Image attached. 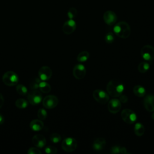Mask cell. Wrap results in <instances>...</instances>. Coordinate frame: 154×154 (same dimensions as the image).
<instances>
[{"label":"cell","mask_w":154,"mask_h":154,"mask_svg":"<svg viewBox=\"0 0 154 154\" xmlns=\"http://www.w3.org/2000/svg\"><path fill=\"white\" fill-rule=\"evenodd\" d=\"M124 90L123 84L116 79L111 80L106 85V91L108 94L113 97H117L122 94Z\"/></svg>","instance_id":"obj_1"},{"label":"cell","mask_w":154,"mask_h":154,"mask_svg":"<svg viewBox=\"0 0 154 154\" xmlns=\"http://www.w3.org/2000/svg\"><path fill=\"white\" fill-rule=\"evenodd\" d=\"M114 33L119 37L122 38H126L129 37L131 34V27L129 25L125 22L120 21L115 24L113 28Z\"/></svg>","instance_id":"obj_2"},{"label":"cell","mask_w":154,"mask_h":154,"mask_svg":"<svg viewBox=\"0 0 154 154\" xmlns=\"http://www.w3.org/2000/svg\"><path fill=\"white\" fill-rule=\"evenodd\" d=\"M2 82L7 86H14L19 81L17 74L13 71H7L2 76Z\"/></svg>","instance_id":"obj_3"},{"label":"cell","mask_w":154,"mask_h":154,"mask_svg":"<svg viewBox=\"0 0 154 154\" xmlns=\"http://www.w3.org/2000/svg\"><path fill=\"white\" fill-rule=\"evenodd\" d=\"M77 146L78 143L76 139L72 137L66 138L61 143V147L63 150L66 152H72L75 151Z\"/></svg>","instance_id":"obj_4"},{"label":"cell","mask_w":154,"mask_h":154,"mask_svg":"<svg viewBox=\"0 0 154 154\" xmlns=\"http://www.w3.org/2000/svg\"><path fill=\"white\" fill-rule=\"evenodd\" d=\"M121 117L122 120L128 124L134 123L137 119V114L132 109L126 108L121 112Z\"/></svg>","instance_id":"obj_5"},{"label":"cell","mask_w":154,"mask_h":154,"mask_svg":"<svg viewBox=\"0 0 154 154\" xmlns=\"http://www.w3.org/2000/svg\"><path fill=\"white\" fill-rule=\"evenodd\" d=\"M93 97L96 102L101 104H105L107 103L109 99L108 93L100 89H97L93 91Z\"/></svg>","instance_id":"obj_6"},{"label":"cell","mask_w":154,"mask_h":154,"mask_svg":"<svg viewBox=\"0 0 154 154\" xmlns=\"http://www.w3.org/2000/svg\"><path fill=\"white\" fill-rule=\"evenodd\" d=\"M43 100L42 94L37 90H32L28 94V101L32 105H37Z\"/></svg>","instance_id":"obj_7"},{"label":"cell","mask_w":154,"mask_h":154,"mask_svg":"<svg viewBox=\"0 0 154 154\" xmlns=\"http://www.w3.org/2000/svg\"><path fill=\"white\" fill-rule=\"evenodd\" d=\"M141 55L144 60L151 61L154 60V47L146 45L141 49Z\"/></svg>","instance_id":"obj_8"},{"label":"cell","mask_w":154,"mask_h":154,"mask_svg":"<svg viewBox=\"0 0 154 154\" xmlns=\"http://www.w3.org/2000/svg\"><path fill=\"white\" fill-rule=\"evenodd\" d=\"M42 103L45 108L47 109H52L57 106L58 103V99L54 95H48L43 98Z\"/></svg>","instance_id":"obj_9"},{"label":"cell","mask_w":154,"mask_h":154,"mask_svg":"<svg viewBox=\"0 0 154 154\" xmlns=\"http://www.w3.org/2000/svg\"><path fill=\"white\" fill-rule=\"evenodd\" d=\"M103 19L106 24L108 25H113L117 20V16L113 11L107 10L103 13Z\"/></svg>","instance_id":"obj_10"},{"label":"cell","mask_w":154,"mask_h":154,"mask_svg":"<svg viewBox=\"0 0 154 154\" xmlns=\"http://www.w3.org/2000/svg\"><path fill=\"white\" fill-rule=\"evenodd\" d=\"M76 22L73 19H69L66 21L63 26L62 31L65 34H72L76 29Z\"/></svg>","instance_id":"obj_11"},{"label":"cell","mask_w":154,"mask_h":154,"mask_svg":"<svg viewBox=\"0 0 154 154\" xmlns=\"http://www.w3.org/2000/svg\"><path fill=\"white\" fill-rule=\"evenodd\" d=\"M86 75V69L82 64H76L73 69V75L77 79H83Z\"/></svg>","instance_id":"obj_12"},{"label":"cell","mask_w":154,"mask_h":154,"mask_svg":"<svg viewBox=\"0 0 154 154\" xmlns=\"http://www.w3.org/2000/svg\"><path fill=\"white\" fill-rule=\"evenodd\" d=\"M52 75V72L51 69L46 66L41 67L38 71V75L39 78L42 81H48L49 80Z\"/></svg>","instance_id":"obj_13"},{"label":"cell","mask_w":154,"mask_h":154,"mask_svg":"<svg viewBox=\"0 0 154 154\" xmlns=\"http://www.w3.org/2000/svg\"><path fill=\"white\" fill-rule=\"evenodd\" d=\"M122 108V103L117 99H112L108 102V109L112 114L117 113Z\"/></svg>","instance_id":"obj_14"},{"label":"cell","mask_w":154,"mask_h":154,"mask_svg":"<svg viewBox=\"0 0 154 154\" xmlns=\"http://www.w3.org/2000/svg\"><path fill=\"white\" fill-rule=\"evenodd\" d=\"M33 144L38 148H43L46 144L45 137L41 134H36L32 138Z\"/></svg>","instance_id":"obj_15"},{"label":"cell","mask_w":154,"mask_h":154,"mask_svg":"<svg viewBox=\"0 0 154 154\" xmlns=\"http://www.w3.org/2000/svg\"><path fill=\"white\" fill-rule=\"evenodd\" d=\"M143 104L146 109L149 112L154 111V95L149 94L145 97Z\"/></svg>","instance_id":"obj_16"},{"label":"cell","mask_w":154,"mask_h":154,"mask_svg":"<svg viewBox=\"0 0 154 154\" xmlns=\"http://www.w3.org/2000/svg\"><path fill=\"white\" fill-rule=\"evenodd\" d=\"M106 145V140L104 138L99 137L94 140L93 143V149L96 151L102 150Z\"/></svg>","instance_id":"obj_17"},{"label":"cell","mask_w":154,"mask_h":154,"mask_svg":"<svg viewBox=\"0 0 154 154\" xmlns=\"http://www.w3.org/2000/svg\"><path fill=\"white\" fill-rule=\"evenodd\" d=\"M29 127L33 131H40L44 127V123L40 119H35L30 122Z\"/></svg>","instance_id":"obj_18"},{"label":"cell","mask_w":154,"mask_h":154,"mask_svg":"<svg viewBox=\"0 0 154 154\" xmlns=\"http://www.w3.org/2000/svg\"><path fill=\"white\" fill-rule=\"evenodd\" d=\"M133 92L135 96L140 97L144 96L146 94V91L145 88L140 85H137L134 87Z\"/></svg>","instance_id":"obj_19"},{"label":"cell","mask_w":154,"mask_h":154,"mask_svg":"<svg viewBox=\"0 0 154 154\" xmlns=\"http://www.w3.org/2000/svg\"><path fill=\"white\" fill-rule=\"evenodd\" d=\"M134 131L135 134L137 136L141 137V136L143 135L144 131H145V128L142 123L138 122V123H135V125L134 126Z\"/></svg>","instance_id":"obj_20"},{"label":"cell","mask_w":154,"mask_h":154,"mask_svg":"<svg viewBox=\"0 0 154 154\" xmlns=\"http://www.w3.org/2000/svg\"><path fill=\"white\" fill-rule=\"evenodd\" d=\"M38 88L40 91H42L43 93H48L51 91V87L49 83L46 82L45 81H41Z\"/></svg>","instance_id":"obj_21"},{"label":"cell","mask_w":154,"mask_h":154,"mask_svg":"<svg viewBox=\"0 0 154 154\" xmlns=\"http://www.w3.org/2000/svg\"><path fill=\"white\" fill-rule=\"evenodd\" d=\"M90 54L88 51H84L78 54L77 56V61L79 63H84L89 59Z\"/></svg>","instance_id":"obj_22"},{"label":"cell","mask_w":154,"mask_h":154,"mask_svg":"<svg viewBox=\"0 0 154 154\" xmlns=\"http://www.w3.org/2000/svg\"><path fill=\"white\" fill-rule=\"evenodd\" d=\"M28 101L24 99H18L15 102V105L16 107L20 109H24L28 106Z\"/></svg>","instance_id":"obj_23"},{"label":"cell","mask_w":154,"mask_h":154,"mask_svg":"<svg viewBox=\"0 0 154 154\" xmlns=\"http://www.w3.org/2000/svg\"><path fill=\"white\" fill-rule=\"evenodd\" d=\"M149 68H150L149 64L145 61L141 62L138 66V70L141 73H144L147 72L149 69Z\"/></svg>","instance_id":"obj_24"},{"label":"cell","mask_w":154,"mask_h":154,"mask_svg":"<svg viewBox=\"0 0 154 154\" xmlns=\"http://www.w3.org/2000/svg\"><path fill=\"white\" fill-rule=\"evenodd\" d=\"M16 91L21 96H25L28 93V88L26 87L22 84H18L16 87Z\"/></svg>","instance_id":"obj_25"},{"label":"cell","mask_w":154,"mask_h":154,"mask_svg":"<svg viewBox=\"0 0 154 154\" xmlns=\"http://www.w3.org/2000/svg\"><path fill=\"white\" fill-rule=\"evenodd\" d=\"M42 80L38 78H34L29 84V87L31 90H37L38 88L39 84Z\"/></svg>","instance_id":"obj_26"},{"label":"cell","mask_w":154,"mask_h":154,"mask_svg":"<svg viewBox=\"0 0 154 154\" xmlns=\"http://www.w3.org/2000/svg\"><path fill=\"white\" fill-rule=\"evenodd\" d=\"M78 14V11L76 8L71 7L67 11V16L70 19H73L76 17Z\"/></svg>","instance_id":"obj_27"},{"label":"cell","mask_w":154,"mask_h":154,"mask_svg":"<svg viewBox=\"0 0 154 154\" xmlns=\"http://www.w3.org/2000/svg\"><path fill=\"white\" fill-rule=\"evenodd\" d=\"M48 116V112L44 108H40L37 111V117L39 119L43 120Z\"/></svg>","instance_id":"obj_28"},{"label":"cell","mask_w":154,"mask_h":154,"mask_svg":"<svg viewBox=\"0 0 154 154\" xmlns=\"http://www.w3.org/2000/svg\"><path fill=\"white\" fill-rule=\"evenodd\" d=\"M50 140L54 143H58L61 140V135L58 133H53L50 135Z\"/></svg>","instance_id":"obj_29"},{"label":"cell","mask_w":154,"mask_h":154,"mask_svg":"<svg viewBox=\"0 0 154 154\" xmlns=\"http://www.w3.org/2000/svg\"><path fill=\"white\" fill-rule=\"evenodd\" d=\"M114 34L111 32H108L105 36V41L106 42V43L108 44L112 43L114 42Z\"/></svg>","instance_id":"obj_30"},{"label":"cell","mask_w":154,"mask_h":154,"mask_svg":"<svg viewBox=\"0 0 154 154\" xmlns=\"http://www.w3.org/2000/svg\"><path fill=\"white\" fill-rule=\"evenodd\" d=\"M45 152L48 154H55L57 153L58 150L55 147L52 146H48L45 148Z\"/></svg>","instance_id":"obj_31"},{"label":"cell","mask_w":154,"mask_h":154,"mask_svg":"<svg viewBox=\"0 0 154 154\" xmlns=\"http://www.w3.org/2000/svg\"><path fill=\"white\" fill-rule=\"evenodd\" d=\"M27 153L28 154H41L42 152L38 149V147H31L28 149Z\"/></svg>","instance_id":"obj_32"},{"label":"cell","mask_w":154,"mask_h":154,"mask_svg":"<svg viewBox=\"0 0 154 154\" xmlns=\"http://www.w3.org/2000/svg\"><path fill=\"white\" fill-rule=\"evenodd\" d=\"M120 147L121 146H112L110 149V153H120Z\"/></svg>","instance_id":"obj_33"},{"label":"cell","mask_w":154,"mask_h":154,"mask_svg":"<svg viewBox=\"0 0 154 154\" xmlns=\"http://www.w3.org/2000/svg\"><path fill=\"white\" fill-rule=\"evenodd\" d=\"M119 100L120 101V102H121V103H126V102H128V98L127 97V96H126L121 94V95L119 96Z\"/></svg>","instance_id":"obj_34"},{"label":"cell","mask_w":154,"mask_h":154,"mask_svg":"<svg viewBox=\"0 0 154 154\" xmlns=\"http://www.w3.org/2000/svg\"><path fill=\"white\" fill-rule=\"evenodd\" d=\"M4 103V97H3L2 95V94L0 93V108L3 106Z\"/></svg>","instance_id":"obj_35"},{"label":"cell","mask_w":154,"mask_h":154,"mask_svg":"<svg viewBox=\"0 0 154 154\" xmlns=\"http://www.w3.org/2000/svg\"><path fill=\"white\" fill-rule=\"evenodd\" d=\"M5 122V119L4 117L2 116V114L0 113V125H2Z\"/></svg>","instance_id":"obj_36"},{"label":"cell","mask_w":154,"mask_h":154,"mask_svg":"<svg viewBox=\"0 0 154 154\" xmlns=\"http://www.w3.org/2000/svg\"><path fill=\"white\" fill-rule=\"evenodd\" d=\"M152 116H151V118L154 120V111H152Z\"/></svg>","instance_id":"obj_37"}]
</instances>
